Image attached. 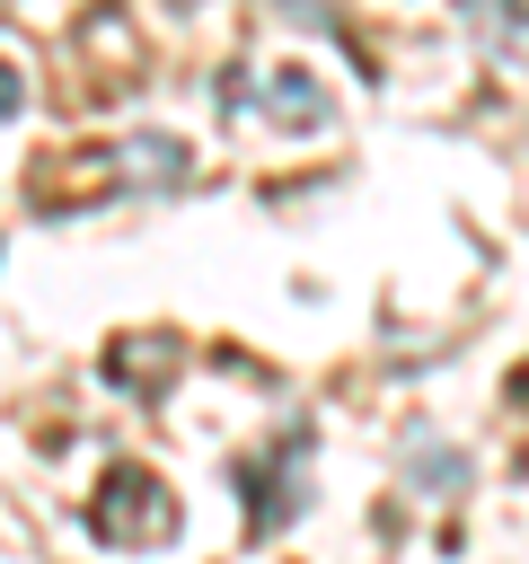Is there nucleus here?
Instances as JSON below:
<instances>
[{
	"label": "nucleus",
	"instance_id": "nucleus-1",
	"mask_svg": "<svg viewBox=\"0 0 529 564\" xmlns=\"http://www.w3.org/2000/svg\"><path fill=\"white\" fill-rule=\"evenodd\" d=\"M88 538H106V546H168L176 538V494L150 476V467H106L97 476V494H88Z\"/></svg>",
	"mask_w": 529,
	"mask_h": 564
},
{
	"label": "nucleus",
	"instance_id": "nucleus-2",
	"mask_svg": "<svg viewBox=\"0 0 529 564\" xmlns=\"http://www.w3.org/2000/svg\"><path fill=\"white\" fill-rule=\"evenodd\" d=\"M273 115H291V123H326V97H317V88H300V70H282V88H273Z\"/></svg>",
	"mask_w": 529,
	"mask_h": 564
},
{
	"label": "nucleus",
	"instance_id": "nucleus-3",
	"mask_svg": "<svg viewBox=\"0 0 529 564\" xmlns=\"http://www.w3.org/2000/svg\"><path fill=\"white\" fill-rule=\"evenodd\" d=\"M18 97H26V88H18V70H0V115H18Z\"/></svg>",
	"mask_w": 529,
	"mask_h": 564
}]
</instances>
